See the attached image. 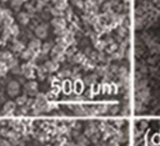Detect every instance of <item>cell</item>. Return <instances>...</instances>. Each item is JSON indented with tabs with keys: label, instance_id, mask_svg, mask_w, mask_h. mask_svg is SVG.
Here are the masks:
<instances>
[{
	"label": "cell",
	"instance_id": "14",
	"mask_svg": "<svg viewBox=\"0 0 160 146\" xmlns=\"http://www.w3.org/2000/svg\"><path fill=\"white\" fill-rule=\"evenodd\" d=\"M26 101H28V98L25 96V95H23V96H19L16 99L15 104H18V105H24V104H26Z\"/></svg>",
	"mask_w": 160,
	"mask_h": 146
},
{
	"label": "cell",
	"instance_id": "6",
	"mask_svg": "<svg viewBox=\"0 0 160 146\" xmlns=\"http://www.w3.org/2000/svg\"><path fill=\"white\" fill-rule=\"evenodd\" d=\"M58 68H59V64H58V61H55V60H50V61L45 62V70H46V71H50V73L56 71Z\"/></svg>",
	"mask_w": 160,
	"mask_h": 146
},
{
	"label": "cell",
	"instance_id": "8",
	"mask_svg": "<svg viewBox=\"0 0 160 146\" xmlns=\"http://www.w3.org/2000/svg\"><path fill=\"white\" fill-rule=\"evenodd\" d=\"M22 56H23V59H25V60H31V59H34V57L36 56V53H34L30 49H26V50H23Z\"/></svg>",
	"mask_w": 160,
	"mask_h": 146
},
{
	"label": "cell",
	"instance_id": "12",
	"mask_svg": "<svg viewBox=\"0 0 160 146\" xmlns=\"http://www.w3.org/2000/svg\"><path fill=\"white\" fill-rule=\"evenodd\" d=\"M11 54L10 53H8V51H4V53H1L0 54V61L1 62H4V64H6L8 61H9L10 59H11Z\"/></svg>",
	"mask_w": 160,
	"mask_h": 146
},
{
	"label": "cell",
	"instance_id": "4",
	"mask_svg": "<svg viewBox=\"0 0 160 146\" xmlns=\"http://www.w3.org/2000/svg\"><path fill=\"white\" fill-rule=\"evenodd\" d=\"M35 35L38 39H44L48 35V30H46L45 25H39V26L35 28Z\"/></svg>",
	"mask_w": 160,
	"mask_h": 146
},
{
	"label": "cell",
	"instance_id": "2",
	"mask_svg": "<svg viewBox=\"0 0 160 146\" xmlns=\"http://www.w3.org/2000/svg\"><path fill=\"white\" fill-rule=\"evenodd\" d=\"M35 107L38 110H46L48 109V99L45 95L39 94L35 100Z\"/></svg>",
	"mask_w": 160,
	"mask_h": 146
},
{
	"label": "cell",
	"instance_id": "7",
	"mask_svg": "<svg viewBox=\"0 0 160 146\" xmlns=\"http://www.w3.org/2000/svg\"><path fill=\"white\" fill-rule=\"evenodd\" d=\"M15 111V102L13 101H8L4 104V107H3V114H11V112Z\"/></svg>",
	"mask_w": 160,
	"mask_h": 146
},
{
	"label": "cell",
	"instance_id": "21",
	"mask_svg": "<svg viewBox=\"0 0 160 146\" xmlns=\"http://www.w3.org/2000/svg\"><path fill=\"white\" fill-rule=\"evenodd\" d=\"M110 146H119V145H118V141H111V145Z\"/></svg>",
	"mask_w": 160,
	"mask_h": 146
},
{
	"label": "cell",
	"instance_id": "15",
	"mask_svg": "<svg viewBox=\"0 0 160 146\" xmlns=\"http://www.w3.org/2000/svg\"><path fill=\"white\" fill-rule=\"evenodd\" d=\"M50 11H51V14L54 15V16H63V10H60V9H59V8H53V9L51 10H50Z\"/></svg>",
	"mask_w": 160,
	"mask_h": 146
},
{
	"label": "cell",
	"instance_id": "22",
	"mask_svg": "<svg viewBox=\"0 0 160 146\" xmlns=\"http://www.w3.org/2000/svg\"><path fill=\"white\" fill-rule=\"evenodd\" d=\"M1 1H3V3H5V1H8V0H1Z\"/></svg>",
	"mask_w": 160,
	"mask_h": 146
},
{
	"label": "cell",
	"instance_id": "5",
	"mask_svg": "<svg viewBox=\"0 0 160 146\" xmlns=\"http://www.w3.org/2000/svg\"><path fill=\"white\" fill-rule=\"evenodd\" d=\"M29 49L33 50L34 53H39L41 50V43H40V39H33L29 44Z\"/></svg>",
	"mask_w": 160,
	"mask_h": 146
},
{
	"label": "cell",
	"instance_id": "10",
	"mask_svg": "<svg viewBox=\"0 0 160 146\" xmlns=\"http://www.w3.org/2000/svg\"><path fill=\"white\" fill-rule=\"evenodd\" d=\"M25 90L28 91V93H36V90H38V84L35 81H29L26 85H25Z\"/></svg>",
	"mask_w": 160,
	"mask_h": 146
},
{
	"label": "cell",
	"instance_id": "11",
	"mask_svg": "<svg viewBox=\"0 0 160 146\" xmlns=\"http://www.w3.org/2000/svg\"><path fill=\"white\" fill-rule=\"evenodd\" d=\"M24 50V45L23 43H20V41H14V44H13V51L15 53H23Z\"/></svg>",
	"mask_w": 160,
	"mask_h": 146
},
{
	"label": "cell",
	"instance_id": "20",
	"mask_svg": "<svg viewBox=\"0 0 160 146\" xmlns=\"http://www.w3.org/2000/svg\"><path fill=\"white\" fill-rule=\"evenodd\" d=\"M1 146H10L8 144V141H1Z\"/></svg>",
	"mask_w": 160,
	"mask_h": 146
},
{
	"label": "cell",
	"instance_id": "18",
	"mask_svg": "<svg viewBox=\"0 0 160 146\" xmlns=\"http://www.w3.org/2000/svg\"><path fill=\"white\" fill-rule=\"evenodd\" d=\"M74 4H75V5H77L78 8H83V6H84V4H83L81 0H74Z\"/></svg>",
	"mask_w": 160,
	"mask_h": 146
},
{
	"label": "cell",
	"instance_id": "1",
	"mask_svg": "<svg viewBox=\"0 0 160 146\" xmlns=\"http://www.w3.org/2000/svg\"><path fill=\"white\" fill-rule=\"evenodd\" d=\"M22 74H23L26 79H33V77L35 76L34 66H33L30 62H26V64L22 65Z\"/></svg>",
	"mask_w": 160,
	"mask_h": 146
},
{
	"label": "cell",
	"instance_id": "17",
	"mask_svg": "<svg viewBox=\"0 0 160 146\" xmlns=\"http://www.w3.org/2000/svg\"><path fill=\"white\" fill-rule=\"evenodd\" d=\"M50 50H51V45H50L49 43H46L44 45H41V51H43L44 54H48Z\"/></svg>",
	"mask_w": 160,
	"mask_h": 146
},
{
	"label": "cell",
	"instance_id": "16",
	"mask_svg": "<svg viewBox=\"0 0 160 146\" xmlns=\"http://www.w3.org/2000/svg\"><path fill=\"white\" fill-rule=\"evenodd\" d=\"M23 4V0H11V6L14 9H19Z\"/></svg>",
	"mask_w": 160,
	"mask_h": 146
},
{
	"label": "cell",
	"instance_id": "9",
	"mask_svg": "<svg viewBox=\"0 0 160 146\" xmlns=\"http://www.w3.org/2000/svg\"><path fill=\"white\" fill-rule=\"evenodd\" d=\"M18 20H19V23H20V24L26 25V24L29 23V20H30V16H29L28 12H19V15H18Z\"/></svg>",
	"mask_w": 160,
	"mask_h": 146
},
{
	"label": "cell",
	"instance_id": "13",
	"mask_svg": "<svg viewBox=\"0 0 160 146\" xmlns=\"http://www.w3.org/2000/svg\"><path fill=\"white\" fill-rule=\"evenodd\" d=\"M9 30H10V34L13 36H16V35L19 34V29H18V26H16L15 24H13L11 26H9Z\"/></svg>",
	"mask_w": 160,
	"mask_h": 146
},
{
	"label": "cell",
	"instance_id": "19",
	"mask_svg": "<svg viewBox=\"0 0 160 146\" xmlns=\"http://www.w3.org/2000/svg\"><path fill=\"white\" fill-rule=\"evenodd\" d=\"M81 59H83V56L81 55H77V56H75V61H81Z\"/></svg>",
	"mask_w": 160,
	"mask_h": 146
},
{
	"label": "cell",
	"instance_id": "3",
	"mask_svg": "<svg viewBox=\"0 0 160 146\" xmlns=\"http://www.w3.org/2000/svg\"><path fill=\"white\" fill-rule=\"evenodd\" d=\"M6 90H8V94H9L10 96H16V95L19 94V91H20L19 82L18 81H10L9 84H8Z\"/></svg>",
	"mask_w": 160,
	"mask_h": 146
}]
</instances>
